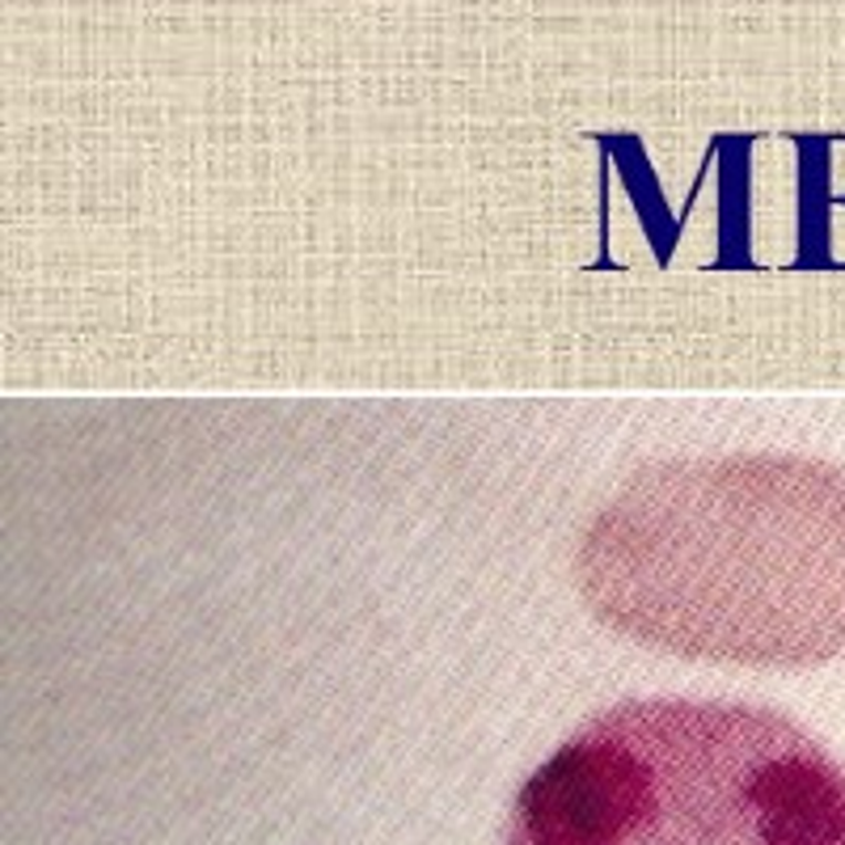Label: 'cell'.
<instances>
[{
    "mask_svg": "<svg viewBox=\"0 0 845 845\" xmlns=\"http://www.w3.org/2000/svg\"><path fill=\"white\" fill-rule=\"evenodd\" d=\"M504 845H845V770L770 706L626 698L529 773Z\"/></svg>",
    "mask_w": 845,
    "mask_h": 845,
    "instance_id": "cell-2",
    "label": "cell"
},
{
    "mask_svg": "<svg viewBox=\"0 0 845 845\" xmlns=\"http://www.w3.org/2000/svg\"><path fill=\"white\" fill-rule=\"evenodd\" d=\"M583 601L617 634L710 664L845 652V469L807 457L659 461L583 532Z\"/></svg>",
    "mask_w": 845,
    "mask_h": 845,
    "instance_id": "cell-1",
    "label": "cell"
}]
</instances>
